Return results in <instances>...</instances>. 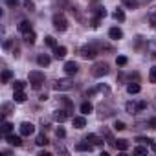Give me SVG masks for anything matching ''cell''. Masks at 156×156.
Masks as SVG:
<instances>
[{
    "instance_id": "6da1fadb",
    "label": "cell",
    "mask_w": 156,
    "mask_h": 156,
    "mask_svg": "<svg viewBox=\"0 0 156 156\" xmlns=\"http://www.w3.org/2000/svg\"><path fill=\"white\" fill-rule=\"evenodd\" d=\"M42 83H44V73L42 72H30V85H31V88H35V90H39L41 87H42Z\"/></svg>"
},
{
    "instance_id": "7a4b0ae2",
    "label": "cell",
    "mask_w": 156,
    "mask_h": 156,
    "mask_svg": "<svg viewBox=\"0 0 156 156\" xmlns=\"http://www.w3.org/2000/svg\"><path fill=\"white\" fill-rule=\"evenodd\" d=\"M98 53H99V50H98L96 44H87V46L81 48V57L83 59H96Z\"/></svg>"
},
{
    "instance_id": "3957f363",
    "label": "cell",
    "mask_w": 156,
    "mask_h": 156,
    "mask_svg": "<svg viewBox=\"0 0 156 156\" xmlns=\"http://www.w3.org/2000/svg\"><path fill=\"white\" fill-rule=\"evenodd\" d=\"M51 87H53V90H57V92H66V90H72V88H73V81H72V79H57Z\"/></svg>"
},
{
    "instance_id": "277c9868",
    "label": "cell",
    "mask_w": 156,
    "mask_h": 156,
    "mask_svg": "<svg viewBox=\"0 0 156 156\" xmlns=\"http://www.w3.org/2000/svg\"><path fill=\"white\" fill-rule=\"evenodd\" d=\"M53 28H55L57 31H66V30H68V20H66V17L61 15V13L53 15Z\"/></svg>"
},
{
    "instance_id": "5b68a950",
    "label": "cell",
    "mask_w": 156,
    "mask_h": 156,
    "mask_svg": "<svg viewBox=\"0 0 156 156\" xmlns=\"http://www.w3.org/2000/svg\"><path fill=\"white\" fill-rule=\"evenodd\" d=\"M108 72H110V68H108L107 62H96V64L92 66V75H94V77H103V75H107Z\"/></svg>"
},
{
    "instance_id": "8992f818",
    "label": "cell",
    "mask_w": 156,
    "mask_h": 156,
    "mask_svg": "<svg viewBox=\"0 0 156 156\" xmlns=\"http://www.w3.org/2000/svg\"><path fill=\"white\" fill-rule=\"evenodd\" d=\"M125 108H127V112H129V114H138V112H141L143 108H147V103H145V101L127 103V105H125Z\"/></svg>"
},
{
    "instance_id": "52a82bcc",
    "label": "cell",
    "mask_w": 156,
    "mask_h": 156,
    "mask_svg": "<svg viewBox=\"0 0 156 156\" xmlns=\"http://www.w3.org/2000/svg\"><path fill=\"white\" fill-rule=\"evenodd\" d=\"M33 132H35V127H33L31 123L24 121V123L20 125V134H22V136H31Z\"/></svg>"
},
{
    "instance_id": "ba28073f",
    "label": "cell",
    "mask_w": 156,
    "mask_h": 156,
    "mask_svg": "<svg viewBox=\"0 0 156 156\" xmlns=\"http://www.w3.org/2000/svg\"><path fill=\"white\" fill-rule=\"evenodd\" d=\"M22 136V134H20ZM20 136H15V134H6V140H8V143L9 145H13V147H20L22 145V138Z\"/></svg>"
},
{
    "instance_id": "9c48e42d",
    "label": "cell",
    "mask_w": 156,
    "mask_h": 156,
    "mask_svg": "<svg viewBox=\"0 0 156 156\" xmlns=\"http://www.w3.org/2000/svg\"><path fill=\"white\" fill-rule=\"evenodd\" d=\"M77 70H79V64H77V62H73V61H68V62L64 64V72H66L68 75H73V73H77Z\"/></svg>"
},
{
    "instance_id": "30bf717a",
    "label": "cell",
    "mask_w": 156,
    "mask_h": 156,
    "mask_svg": "<svg viewBox=\"0 0 156 156\" xmlns=\"http://www.w3.org/2000/svg\"><path fill=\"white\" fill-rule=\"evenodd\" d=\"M75 149L79 151V152H90V151L94 149V145H92L90 141H81V143H77V145H75Z\"/></svg>"
},
{
    "instance_id": "8fae6325",
    "label": "cell",
    "mask_w": 156,
    "mask_h": 156,
    "mask_svg": "<svg viewBox=\"0 0 156 156\" xmlns=\"http://www.w3.org/2000/svg\"><path fill=\"white\" fill-rule=\"evenodd\" d=\"M108 37H110L112 41H119V39L123 37V31H121L119 28H110V31H108Z\"/></svg>"
},
{
    "instance_id": "7c38bea8",
    "label": "cell",
    "mask_w": 156,
    "mask_h": 156,
    "mask_svg": "<svg viewBox=\"0 0 156 156\" xmlns=\"http://www.w3.org/2000/svg\"><path fill=\"white\" fill-rule=\"evenodd\" d=\"M66 51H68V50H66L64 46H57V48H53V57H55V59H64V57H66Z\"/></svg>"
},
{
    "instance_id": "4fadbf2b",
    "label": "cell",
    "mask_w": 156,
    "mask_h": 156,
    "mask_svg": "<svg viewBox=\"0 0 156 156\" xmlns=\"http://www.w3.org/2000/svg\"><path fill=\"white\" fill-rule=\"evenodd\" d=\"M147 20H149V24H151L152 28H156V8H154V6L149 9V13H147Z\"/></svg>"
},
{
    "instance_id": "5bb4252c",
    "label": "cell",
    "mask_w": 156,
    "mask_h": 156,
    "mask_svg": "<svg viewBox=\"0 0 156 156\" xmlns=\"http://www.w3.org/2000/svg\"><path fill=\"white\" fill-rule=\"evenodd\" d=\"M73 127H75V129H83V127H87V119H85L83 116H75V118H73Z\"/></svg>"
},
{
    "instance_id": "9a60e30c",
    "label": "cell",
    "mask_w": 156,
    "mask_h": 156,
    "mask_svg": "<svg viewBox=\"0 0 156 156\" xmlns=\"http://www.w3.org/2000/svg\"><path fill=\"white\" fill-rule=\"evenodd\" d=\"M35 39H37V35H35V31H28V33H24V42H26L28 46H31V44H35Z\"/></svg>"
},
{
    "instance_id": "2e32d148",
    "label": "cell",
    "mask_w": 156,
    "mask_h": 156,
    "mask_svg": "<svg viewBox=\"0 0 156 156\" xmlns=\"http://www.w3.org/2000/svg\"><path fill=\"white\" fill-rule=\"evenodd\" d=\"M68 116H70V114H68L66 110H59V112H55V114H53V119H55V121H59V123H62Z\"/></svg>"
},
{
    "instance_id": "e0dca14e",
    "label": "cell",
    "mask_w": 156,
    "mask_h": 156,
    "mask_svg": "<svg viewBox=\"0 0 156 156\" xmlns=\"http://www.w3.org/2000/svg\"><path fill=\"white\" fill-rule=\"evenodd\" d=\"M37 62H39V66H50V62H51V59L48 57V55H39L37 57Z\"/></svg>"
},
{
    "instance_id": "ac0fdd59",
    "label": "cell",
    "mask_w": 156,
    "mask_h": 156,
    "mask_svg": "<svg viewBox=\"0 0 156 156\" xmlns=\"http://www.w3.org/2000/svg\"><path fill=\"white\" fill-rule=\"evenodd\" d=\"M13 99H15L17 103H24V101H26V94H24V90H15Z\"/></svg>"
},
{
    "instance_id": "d6986e66",
    "label": "cell",
    "mask_w": 156,
    "mask_h": 156,
    "mask_svg": "<svg viewBox=\"0 0 156 156\" xmlns=\"http://www.w3.org/2000/svg\"><path fill=\"white\" fill-rule=\"evenodd\" d=\"M19 31H20V33H28V31H31V24H30L28 20H22V22L19 24Z\"/></svg>"
},
{
    "instance_id": "ffe728a7",
    "label": "cell",
    "mask_w": 156,
    "mask_h": 156,
    "mask_svg": "<svg viewBox=\"0 0 156 156\" xmlns=\"http://www.w3.org/2000/svg\"><path fill=\"white\" fill-rule=\"evenodd\" d=\"M140 90H141V87H140L138 83H129V85H127V92H129V94H138Z\"/></svg>"
},
{
    "instance_id": "44dd1931",
    "label": "cell",
    "mask_w": 156,
    "mask_h": 156,
    "mask_svg": "<svg viewBox=\"0 0 156 156\" xmlns=\"http://www.w3.org/2000/svg\"><path fill=\"white\" fill-rule=\"evenodd\" d=\"M79 110H81L83 114H90V112L94 110V107H92V103H88V101H85V103H81V107H79Z\"/></svg>"
},
{
    "instance_id": "7402d4cb",
    "label": "cell",
    "mask_w": 156,
    "mask_h": 156,
    "mask_svg": "<svg viewBox=\"0 0 156 156\" xmlns=\"http://www.w3.org/2000/svg\"><path fill=\"white\" fill-rule=\"evenodd\" d=\"M87 141H90L92 145H101V143H103V140H101L99 136H96V134H88V136H87Z\"/></svg>"
},
{
    "instance_id": "603a6c76",
    "label": "cell",
    "mask_w": 156,
    "mask_h": 156,
    "mask_svg": "<svg viewBox=\"0 0 156 156\" xmlns=\"http://www.w3.org/2000/svg\"><path fill=\"white\" fill-rule=\"evenodd\" d=\"M116 149L118 151H127L129 149V141L127 140H118L116 141Z\"/></svg>"
},
{
    "instance_id": "cb8c5ba5",
    "label": "cell",
    "mask_w": 156,
    "mask_h": 156,
    "mask_svg": "<svg viewBox=\"0 0 156 156\" xmlns=\"http://www.w3.org/2000/svg\"><path fill=\"white\" fill-rule=\"evenodd\" d=\"M112 17H114L116 20H119V22H123V20H125V13H123V9H119V8L112 13Z\"/></svg>"
},
{
    "instance_id": "d4e9b609",
    "label": "cell",
    "mask_w": 156,
    "mask_h": 156,
    "mask_svg": "<svg viewBox=\"0 0 156 156\" xmlns=\"http://www.w3.org/2000/svg\"><path fill=\"white\" fill-rule=\"evenodd\" d=\"M62 105L66 107V112H68V114H72V112H73V105H72V101H70L68 98H62Z\"/></svg>"
},
{
    "instance_id": "484cf974",
    "label": "cell",
    "mask_w": 156,
    "mask_h": 156,
    "mask_svg": "<svg viewBox=\"0 0 156 156\" xmlns=\"http://www.w3.org/2000/svg\"><path fill=\"white\" fill-rule=\"evenodd\" d=\"M11 130H13V125L8 123V121H4V123H2V134H4V136H6V134H11Z\"/></svg>"
},
{
    "instance_id": "4316f807",
    "label": "cell",
    "mask_w": 156,
    "mask_h": 156,
    "mask_svg": "<svg viewBox=\"0 0 156 156\" xmlns=\"http://www.w3.org/2000/svg\"><path fill=\"white\" fill-rule=\"evenodd\" d=\"M35 143H37L39 147H42V145H48L50 141H48V138H46L44 134H41V136H37V140H35Z\"/></svg>"
},
{
    "instance_id": "83f0119b",
    "label": "cell",
    "mask_w": 156,
    "mask_h": 156,
    "mask_svg": "<svg viewBox=\"0 0 156 156\" xmlns=\"http://www.w3.org/2000/svg\"><path fill=\"white\" fill-rule=\"evenodd\" d=\"M11 77H13L11 70H4V72H2V83H9V81H11Z\"/></svg>"
},
{
    "instance_id": "f1b7e54d",
    "label": "cell",
    "mask_w": 156,
    "mask_h": 156,
    "mask_svg": "<svg viewBox=\"0 0 156 156\" xmlns=\"http://www.w3.org/2000/svg\"><path fill=\"white\" fill-rule=\"evenodd\" d=\"M44 42H46V46H50V48H57V42H55V39H53L51 35H48V37L44 39Z\"/></svg>"
},
{
    "instance_id": "f546056e",
    "label": "cell",
    "mask_w": 156,
    "mask_h": 156,
    "mask_svg": "<svg viewBox=\"0 0 156 156\" xmlns=\"http://www.w3.org/2000/svg\"><path fill=\"white\" fill-rule=\"evenodd\" d=\"M123 4L127 8H130V9H136L138 8V0H123Z\"/></svg>"
},
{
    "instance_id": "4dcf8cb0",
    "label": "cell",
    "mask_w": 156,
    "mask_h": 156,
    "mask_svg": "<svg viewBox=\"0 0 156 156\" xmlns=\"http://www.w3.org/2000/svg\"><path fill=\"white\" fill-rule=\"evenodd\" d=\"M22 4H24V8H26L28 11H33V9H35V4L31 2V0H22Z\"/></svg>"
},
{
    "instance_id": "1f68e13d",
    "label": "cell",
    "mask_w": 156,
    "mask_h": 156,
    "mask_svg": "<svg viewBox=\"0 0 156 156\" xmlns=\"http://www.w3.org/2000/svg\"><path fill=\"white\" fill-rule=\"evenodd\" d=\"M149 81L151 83H156V66H152L151 72H149Z\"/></svg>"
},
{
    "instance_id": "d6a6232c",
    "label": "cell",
    "mask_w": 156,
    "mask_h": 156,
    "mask_svg": "<svg viewBox=\"0 0 156 156\" xmlns=\"http://www.w3.org/2000/svg\"><path fill=\"white\" fill-rule=\"evenodd\" d=\"M96 17H98V19H105V17H107V9H105V8H98Z\"/></svg>"
},
{
    "instance_id": "836d02e7",
    "label": "cell",
    "mask_w": 156,
    "mask_h": 156,
    "mask_svg": "<svg viewBox=\"0 0 156 156\" xmlns=\"http://www.w3.org/2000/svg\"><path fill=\"white\" fill-rule=\"evenodd\" d=\"M116 62H118V66H125V64H127V57H125V55H118Z\"/></svg>"
},
{
    "instance_id": "e575fe53",
    "label": "cell",
    "mask_w": 156,
    "mask_h": 156,
    "mask_svg": "<svg viewBox=\"0 0 156 156\" xmlns=\"http://www.w3.org/2000/svg\"><path fill=\"white\" fill-rule=\"evenodd\" d=\"M13 87H15V90H24V88H26V83H24V81H15Z\"/></svg>"
},
{
    "instance_id": "d590c367",
    "label": "cell",
    "mask_w": 156,
    "mask_h": 156,
    "mask_svg": "<svg viewBox=\"0 0 156 156\" xmlns=\"http://www.w3.org/2000/svg\"><path fill=\"white\" fill-rule=\"evenodd\" d=\"M114 129H116V130H125L127 125H125L123 121H116V123H114Z\"/></svg>"
},
{
    "instance_id": "8d00e7d4",
    "label": "cell",
    "mask_w": 156,
    "mask_h": 156,
    "mask_svg": "<svg viewBox=\"0 0 156 156\" xmlns=\"http://www.w3.org/2000/svg\"><path fill=\"white\" fill-rule=\"evenodd\" d=\"M132 152H134V154H145V152H147V147H136Z\"/></svg>"
},
{
    "instance_id": "74e56055",
    "label": "cell",
    "mask_w": 156,
    "mask_h": 156,
    "mask_svg": "<svg viewBox=\"0 0 156 156\" xmlns=\"http://www.w3.org/2000/svg\"><path fill=\"white\" fill-rule=\"evenodd\" d=\"M55 134H57V138H64V136H66V132H64V129H61V127H59V129L55 130Z\"/></svg>"
},
{
    "instance_id": "f35d334b",
    "label": "cell",
    "mask_w": 156,
    "mask_h": 156,
    "mask_svg": "<svg viewBox=\"0 0 156 156\" xmlns=\"http://www.w3.org/2000/svg\"><path fill=\"white\" fill-rule=\"evenodd\" d=\"M147 48H151V50H152V57H156V44H154V42H149Z\"/></svg>"
},
{
    "instance_id": "ab89813d",
    "label": "cell",
    "mask_w": 156,
    "mask_h": 156,
    "mask_svg": "<svg viewBox=\"0 0 156 156\" xmlns=\"http://www.w3.org/2000/svg\"><path fill=\"white\" fill-rule=\"evenodd\" d=\"M6 4H8L9 8H15V6L19 4V0H6Z\"/></svg>"
},
{
    "instance_id": "60d3db41",
    "label": "cell",
    "mask_w": 156,
    "mask_h": 156,
    "mask_svg": "<svg viewBox=\"0 0 156 156\" xmlns=\"http://www.w3.org/2000/svg\"><path fill=\"white\" fill-rule=\"evenodd\" d=\"M138 141H141V143H152L151 138H138Z\"/></svg>"
},
{
    "instance_id": "b9f144b4",
    "label": "cell",
    "mask_w": 156,
    "mask_h": 156,
    "mask_svg": "<svg viewBox=\"0 0 156 156\" xmlns=\"http://www.w3.org/2000/svg\"><path fill=\"white\" fill-rule=\"evenodd\" d=\"M99 20H101V19H98V17H96V19L92 20V28H98V26H99Z\"/></svg>"
},
{
    "instance_id": "7bdbcfd3",
    "label": "cell",
    "mask_w": 156,
    "mask_h": 156,
    "mask_svg": "<svg viewBox=\"0 0 156 156\" xmlns=\"http://www.w3.org/2000/svg\"><path fill=\"white\" fill-rule=\"evenodd\" d=\"M149 125H151V127H152V129H156V118H152V119H151V121H149Z\"/></svg>"
},
{
    "instance_id": "ee69618b",
    "label": "cell",
    "mask_w": 156,
    "mask_h": 156,
    "mask_svg": "<svg viewBox=\"0 0 156 156\" xmlns=\"http://www.w3.org/2000/svg\"><path fill=\"white\" fill-rule=\"evenodd\" d=\"M151 145H152V151H154V152H156V143H154V141H152V143H151Z\"/></svg>"
}]
</instances>
